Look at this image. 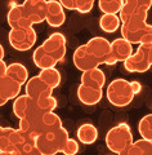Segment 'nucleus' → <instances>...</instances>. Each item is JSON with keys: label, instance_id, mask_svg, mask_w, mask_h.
I'll list each match as a JSON object with an SVG mask.
<instances>
[{"label": "nucleus", "instance_id": "393cba45", "mask_svg": "<svg viewBox=\"0 0 152 155\" xmlns=\"http://www.w3.org/2000/svg\"><path fill=\"white\" fill-rule=\"evenodd\" d=\"M152 153V141L141 138L133 142L129 146L126 155H151Z\"/></svg>", "mask_w": 152, "mask_h": 155}, {"label": "nucleus", "instance_id": "ddd939ff", "mask_svg": "<svg viewBox=\"0 0 152 155\" xmlns=\"http://www.w3.org/2000/svg\"><path fill=\"white\" fill-rule=\"evenodd\" d=\"M45 21L50 27H60L66 21V13L58 0H47Z\"/></svg>", "mask_w": 152, "mask_h": 155}, {"label": "nucleus", "instance_id": "e433bc0d", "mask_svg": "<svg viewBox=\"0 0 152 155\" xmlns=\"http://www.w3.org/2000/svg\"><path fill=\"white\" fill-rule=\"evenodd\" d=\"M3 134H4V127H0V138H2ZM0 153H2V149H0Z\"/></svg>", "mask_w": 152, "mask_h": 155}, {"label": "nucleus", "instance_id": "2f4dec72", "mask_svg": "<svg viewBox=\"0 0 152 155\" xmlns=\"http://www.w3.org/2000/svg\"><path fill=\"white\" fill-rule=\"evenodd\" d=\"M58 2L63 8L68 9V11H75L76 8V0H58Z\"/></svg>", "mask_w": 152, "mask_h": 155}, {"label": "nucleus", "instance_id": "f8f14e48", "mask_svg": "<svg viewBox=\"0 0 152 155\" xmlns=\"http://www.w3.org/2000/svg\"><path fill=\"white\" fill-rule=\"evenodd\" d=\"M152 0H124L120 9V21H126L130 16L142 12H148L151 9Z\"/></svg>", "mask_w": 152, "mask_h": 155}, {"label": "nucleus", "instance_id": "473e14b6", "mask_svg": "<svg viewBox=\"0 0 152 155\" xmlns=\"http://www.w3.org/2000/svg\"><path fill=\"white\" fill-rule=\"evenodd\" d=\"M130 87H131V91H133L134 94H139L142 92V85H141L139 81H131Z\"/></svg>", "mask_w": 152, "mask_h": 155}, {"label": "nucleus", "instance_id": "412c9836", "mask_svg": "<svg viewBox=\"0 0 152 155\" xmlns=\"http://www.w3.org/2000/svg\"><path fill=\"white\" fill-rule=\"evenodd\" d=\"M32 60H34V64H35L40 70L48 69V67H56V65L58 64L54 58H53L52 56H49L48 53L43 49L41 45L37 47L36 49L34 51Z\"/></svg>", "mask_w": 152, "mask_h": 155}, {"label": "nucleus", "instance_id": "4be33fe9", "mask_svg": "<svg viewBox=\"0 0 152 155\" xmlns=\"http://www.w3.org/2000/svg\"><path fill=\"white\" fill-rule=\"evenodd\" d=\"M121 21L117 14H111V13H103L102 17L99 18V27L102 31L107 34H112L120 28Z\"/></svg>", "mask_w": 152, "mask_h": 155}, {"label": "nucleus", "instance_id": "0eeeda50", "mask_svg": "<svg viewBox=\"0 0 152 155\" xmlns=\"http://www.w3.org/2000/svg\"><path fill=\"white\" fill-rule=\"evenodd\" d=\"M21 8L23 17H26L32 25L45 21L47 0H24Z\"/></svg>", "mask_w": 152, "mask_h": 155}, {"label": "nucleus", "instance_id": "4468645a", "mask_svg": "<svg viewBox=\"0 0 152 155\" xmlns=\"http://www.w3.org/2000/svg\"><path fill=\"white\" fill-rule=\"evenodd\" d=\"M24 91H26V94L32 100L50 96L53 93V89L44 83L40 78H39V75L27 79V81L24 83Z\"/></svg>", "mask_w": 152, "mask_h": 155}, {"label": "nucleus", "instance_id": "5701e85b", "mask_svg": "<svg viewBox=\"0 0 152 155\" xmlns=\"http://www.w3.org/2000/svg\"><path fill=\"white\" fill-rule=\"evenodd\" d=\"M39 78L45 83L48 87H50L52 89L57 88L61 84V72L58 71L56 67H48V69H43L39 72Z\"/></svg>", "mask_w": 152, "mask_h": 155}, {"label": "nucleus", "instance_id": "b1692460", "mask_svg": "<svg viewBox=\"0 0 152 155\" xmlns=\"http://www.w3.org/2000/svg\"><path fill=\"white\" fill-rule=\"evenodd\" d=\"M62 127V119L54 114V111H48L44 113L41 116V123H40V130L41 133L48 132V130H53Z\"/></svg>", "mask_w": 152, "mask_h": 155}, {"label": "nucleus", "instance_id": "20e7f679", "mask_svg": "<svg viewBox=\"0 0 152 155\" xmlns=\"http://www.w3.org/2000/svg\"><path fill=\"white\" fill-rule=\"evenodd\" d=\"M106 96L111 105L116 106V107H125L133 101L135 94L131 91L130 83L128 80L117 78V79L112 80L110 85L107 87Z\"/></svg>", "mask_w": 152, "mask_h": 155}, {"label": "nucleus", "instance_id": "f3484780", "mask_svg": "<svg viewBox=\"0 0 152 155\" xmlns=\"http://www.w3.org/2000/svg\"><path fill=\"white\" fill-rule=\"evenodd\" d=\"M21 88L22 85L18 84L16 80L11 79L9 76L4 75L0 78V96L3 98H5L7 101L16 98L21 93Z\"/></svg>", "mask_w": 152, "mask_h": 155}, {"label": "nucleus", "instance_id": "bb28decb", "mask_svg": "<svg viewBox=\"0 0 152 155\" xmlns=\"http://www.w3.org/2000/svg\"><path fill=\"white\" fill-rule=\"evenodd\" d=\"M124 0H98V8L102 13L117 14L122 7Z\"/></svg>", "mask_w": 152, "mask_h": 155}, {"label": "nucleus", "instance_id": "cd10ccee", "mask_svg": "<svg viewBox=\"0 0 152 155\" xmlns=\"http://www.w3.org/2000/svg\"><path fill=\"white\" fill-rule=\"evenodd\" d=\"M138 132L142 138L152 141V114H146L138 123Z\"/></svg>", "mask_w": 152, "mask_h": 155}, {"label": "nucleus", "instance_id": "7c9ffc66", "mask_svg": "<svg viewBox=\"0 0 152 155\" xmlns=\"http://www.w3.org/2000/svg\"><path fill=\"white\" fill-rule=\"evenodd\" d=\"M94 2L95 0H76L75 11L80 13H89L94 7Z\"/></svg>", "mask_w": 152, "mask_h": 155}, {"label": "nucleus", "instance_id": "c85d7f7f", "mask_svg": "<svg viewBox=\"0 0 152 155\" xmlns=\"http://www.w3.org/2000/svg\"><path fill=\"white\" fill-rule=\"evenodd\" d=\"M35 101H36L37 106L44 111V113H48V111H54V109L57 107V100L52 94L41 97V98H37Z\"/></svg>", "mask_w": 152, "mask_h": 155}, {"label": "nucleus", "instance_id": "a878e982", "mask_svg": "<svg viewBox=\"0 0 152 155\" xmlns=\"http://www.w3.org/2000/svg\"><path fill=\"white\" fill-rule=\"evenodd\" d=\"M31 98L27 94H18L13 101V114L17 116L18 119H21L26 114L27 106L30 104Z\"/></svg>", "mask_w": 152, "mask_h": 155}, {"label": "nucleus", "instance_id": "6ab92c4d", "mask_svg": "<svg viewBox=\"0 0 152 155\" xmlns=\"http://www.w3.org/2000/svg\"><path fill=\"white\" fill-rule=\"evenodd\" d=\"M5 75L9 76L11 79L16 80L18 84L23 85L28 79V70L26 66L19 64V62H13V64L7 66Z\"/></svg>", "mask_w": 152, "mask_h": 155}, {"label": "nucleus", "instance_id": "39448f33", "mask_svg": "<svg viewBox=\"0 0 152 155\" xmlns=\"http://www.w3.org/2000/svg\"><path fill=\"white\" fill-rule=\"evenodd\" d=\"M152 66V44H139L137 52L124 61V69L129 72H147Z\"/></svg>", "mask_w": 152, "mask_h": 155}, {"label": "nucleus", "instance_id": "9d476101", "mask_svg": "<svg viewBox=\"0 0 152 155\" xmlns=\"http://www.w3.org/2000/svg\"><path fill=\"white\" fill-rule=\"evenodd\" d=\"M131 53H133V44H130L122 38H117L111 43V51L106 65H115L117 62H124Z\"/></svg>", "mask_w": 152, "mask_h": 155}, {"label": "nucleus", "instance_id": "1a4fd4ad", "mask_svg": "<svg viewBox=\"0 0 152 155\" xmlns=\"http://www.w3.org/2000/svg\"><path fill=\"white\" fill-rule=\"evenodd\" d=\"M85 47L95 57L98 64L106 65L107 60H108V56H110V51H111V43L106 38L94 36L89 39V41L85 44Z\"/></svg>", "mask_w": 152, "mask_h": 155}, {"label": "nucleus", "instance_id": "9b49d317", "mask_svg": "<svg viewBox=\"0 0 152 155\" xmlns=\"http://www.w3.org/2000/svg\"><path fill=\"white\" fill-rule=\"evenodd\" d=\"M72 61H73L75 67L80 71H86V70H90V69H94V67L99 66L95 57L86 49L85 44L77 47L75 49L73 56H72Z\"/></svg>", "mask_w": 152, "mask_h": 155}, {"label": "nucleus", "instance_id": "a211bd4d", "mask_svg": "<svg viewBox=\"0 0 152 155\" xmlns=\"http://www.w3.org/2000/svg\"><path fill=\"white\" fill-rule=\"evenodd\" d=\"M8 25L11 28H17V27H32L34 25L28 21L26 17H23L22 8L21 5H14L9 9L8 16H7Z\"/></svg>", "mask_w": 152, "mask_h": 155}, {"label": "nucleus", "instance_id": "f257e3e1", "mask_svg": "<svg viewBox=\"0 0 152 155\" xmlns=\"http://www.w3.org/2000/svg\"><path fill=\"white\" fill-rule=\"evenodd\" d=\"M147 17L148 12H142L121 22V38L130 44H152V27L147 22Z\"/></svg>", "mask_w": 152, "mask_h": 155}, {"label": "nucleus", "instance_id": "6e6552de", "mask_svg": "<svg viewBox=\"0 0 152 155\" xmlns=\"http://www.w3.org/2000/svg\"><path fill=\"white\" fill-rule=\"evenodd\" d=\"M41 48L57 62H61L66 56V38L61 32H54L43 41Z\"/></svg>", "mask_w": 152, "mask_h": 155}, {"label": "nucleus", "instance_id": "c9c22d12", "mask_svg": "<svg viewBox=\"0 0 152 155\" xmlns=\"http://www.w3.org/2000/svg\"><path fill=\"white\" fill-rule=\"evenodd\" d=\"M8 102V101L5 100V98H3V97L2 96H0V106H4V105H5Z\"/></svg>", "mask_w": 152, "mask_h": 155}, {"label": "nucleus", "instance_id": "7ed1b4c3", "mask_svg": "<svg viewBox=\"0 0 152 155\" xmlns=\"http://www.w3.org/2000/svg\"><path fill=\"white\" fill-rule=\"evenodd\" d=\"M131 143H133V133L126 123H119L106 134L107 147L115 154L126 155V151Z\"/></svg>", "mask_w": 152, "mask_h": 155}, {"label": "nucleus", "instance_id": "f704fd0d", "mask_svg": "<svg viewBox=\"0 0 152 155\" xmlns=\"http://www.w3.org/2000/svg\"><path fill=\"white\" fill-rule=\"evenodd\" d=\"M4 56H5V52H4L3 45L0 44V58H4Z\"/></svg>", "mask_w": 152, "mask_h": 155}, {"label": "nucleus", "instance_id": "423d86ee", "mask_svg": "<svg viewBox=\"0 0 152 155\" xmlns=\"http://www.w3.org/2000/svg\"><path fill=\"white\" fill-rule=\"evenodd\" d=\"M8 40L16 51L19 52H26L35 45L37 40L36 31L34 27H17L11 28L8 35Z\"/></svg>", "mask_w": 152, "mask_h": 155}, {"label": "nucleus", "instance_id": "2eb2a0df", "mask_svg": "<svg viewBox=\"0 0 152 155\" xmlns=\"http://www.w3.org/2000/svg\"><path fill=\"white\" fill-rule=\"evenodd\" d=\"M103 97V92L98 88H92L85 84H80L77 87V98L81 104L86 106L97 105Z\"/></svg>", "mask_w": 152, "mask_h": 155}, {"label": "nucleus", "instance_id": "72a5a7b5", "mask_svg": "<svg viewBox=\"0 0 152 155\" xmlns=\"http://www.w3.org/2000/svg\"><path fill=\"white\" fill-rule=\"evenodd\" d=\"M7 72V64L4 62V58H0V78L5 75Z\"/></svg>", "mask_w": 152, "mask_h": 155}, {"label": "nucleus", "instance_id": "c756f323", "mask_svg": "<svg viewBox=\"0 0 152 155\" xmlns=\"http://www.w3.org/2000/svg\"><path fill=\"white\" fill-rule=\"evenodd\" d=\"M61 153L66 154V155L77 154V153H79V142H77L76 140H73V138H70V137H68V140L66 141L65 146H63V149H62V151H61Z\"/></svg>", "mask_w": 152, "mask_h": 155}, {"label": "nucleus", "instance_id": "aec40b11", "mask_svg": "<svg viewBox=\"0 0 152 155\" xmlns=\"http://www.w3.org/2000/svg\"><path fill=\"white\" fill-rule=\"evenodd\" d=\"M77 138L79 141L84 145H92L97 141L98 138V129L94 127L93 124L89 123H84L77 128Z\"/></svg>", "mask_w": 152, "mask_h": 155}, {"label": "nucleus", "instance_id": "f03ea898", "mask_svg": "<svg viewBox=\"0 0 152 155\" xmlns=\"http://www.w3.org/2000/svg\"><path fill=\"white\" fill-rule=\"evenodd\" d=\"M67 140H68V130L63 128L62 125L61 128L37 134L35 137V146L39 154L54 155L62 151Z\"/></svg>", "mask_w": 152, "mask_h": 155}, {"label": "nucleus", "instance_id": "dca6fc26", "mask_svg": "<svg viewBox=\"0 0 152 155\" xmlns=\"http://www.w3.org/2000/svg\"><path fill=\"white\" fill-rule=\"evenodd\" d=\"M81 84H85L92 88L102 89L106 84V75L99 67H94V69L82 71L81 75Z\"/></svg>", "mask_w": 152, "mask_h": 155}]
</instances>
